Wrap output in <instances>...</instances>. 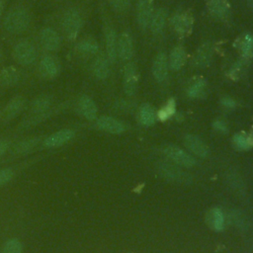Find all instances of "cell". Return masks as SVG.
<instances>
[{"mask_svg": "<svg viewBox=\"0 0 253 253\" xmlns=\"http://www.w3.org/2000/svg\"><path fill=\"white\" fill-rule=\"evenodd\" d=\"M30 25V16L25 9L15 8L4 19L5 29L13 34H19L27 30Z\"/></svg>", "mask_w": 253, "mask_h": 253, "instance_id": "obj_1", "label": "cell"}, {"mask_svg": "<svg viewBox=\"0 0 253 253\" xmlns=\"http://www.w3.org/2000/svg\"><path fill=\"white\" fill-rule=\"evenodd\" d=\"M81 26V16L76 10L70 9L64 14L62 19V29L69 40H74L77 37Z\"/></svg>", "mask_w": 253, "mask_h": 253, "instance_id": "obj_2", "label": "cell"}, {"mask_svg": "<svg viewBox=\"0 0 253 253\" xmlns=\"http://www.w3.org/2000/svg\"><path fill=\"white\" fill-rule=\"evenodd\" d=\"M14 57L20 64H32L37 58V49L30 42H20L15 45Z\"/></svg>", "mask_w": 253, "mask_h": 253, "instance_id": "obj_3", "label": "cell"}, {"mask_svg": "<svg viewBox=\"0 0 253 253\" xmlns=\"http://www.w3.org/2000/svg\"><path fill=\"white\" fill-rule=\"evenodd\" d=\"M165 154L179 165L191 167L195 164V159L186 151L175 145H168L164 149Z\"/></svg>", "mask_w": 253, "mask_h": 253, "instance_id": "obj_4", "label": "cell"}, {"mask_svg": "<svg viewBox=\"0 0 253 253\" xmlns=\"http://www.w3.org/2000/svg\"><path fill=\"white\" fill-rule=\"evenodd\" d=\"M137 86L136 68L133 63H127L124 71V88L127 95H133Z\"/></svg>", "mask_w": 253, "mask_h": 253, "instance_id": "obj_5", "label": "cell"}, {"mask_svg": "<svg viewBox=\"0 0 253 253\" xmlns=\"http://www.w3.org/2000/svg\"><path fill=\"white\" fill-rule=\"evenodd\" d=\"M41 40L42 46L47 50L54 51L60 46V37L51 28H46L42 30L41 34Z\"/></svg>", "mask_w": 253, "mask_h": 253, "instance_id": "obj_6", "label": "cell"}, {"mask_svg": "<svg viewBox=\"0 0 253 253\" xmlns=\"http://www.w3.org/2000/svg\"><path fill=\"white\" fill-rule=\"evenodd\" d=\"M74 136V131L68 128H64L61 130H58L51 135H49L45 140H44V145L46 147H57L60 146L67 141H69L72 137Z\"/></svg>", "mask_w": 253, "mask_h": 253, "instance_id": "obj_7", "label": "cell"}, {"mask_svg": "<svg viewBox=\"0 0 253 253\" xmlns=\"http://www.w3.org/2000/svg\"><path fill=\"white\" fill-rule=\"evenodd\" d=\"M172 26L180 35H186L191 32L193 26L192 17L186 13H180L172 18Z\"/></svg>", "mask_w": 253, "mask_h": 253, "instance_id": "obj_8", "label": "cell"}, {"mask_svg": "<svg viewBox=\"0 0 253 253\" xmlns=\"http://www.w3.org/2000/svg\"><path fill=\"white\" fill-rule=\"evenodd\" d=\"M78 110L80 112V114L87 120L92 121L96 119L97 116V107L94 103V101L86 96L83 95L80 97L79 101H78Z\"/></svg>", "mask_w": 253, "mask_h": 253, "instance_id": "obj_9", "label": "cell"}, {"mask_svg": "<svg viewBox=\"0 0 253 253\" xmlns=\"http://www.w3.org/2000/svg\"><path fill=\"white\" fill-rule=\"evenodd\" d=\"M59 65L57 60L51 55H45L42 58L40 63V71L42 76L46 78H52L57 75Z\"/></svg>", "mask_w": 253, "mask_h": 253, "instance_id": "obj_10", "label": "cell"}, {"mask_svg": "<svg viewBox=\"0 0 253 253\" xmlns=\"http://www.w3.org/2000/svg\"><path fill=\"white\" fill-rule=\"evenodd\" d=\"M185 144L189 150L200 157H207L209 154V148L204 143L202 139H200L196 135L189 134L185 137Z\"/></svg>", "mask_w": 253, "mask_h": 253, "instance_id": "obj_11", "label": "cell"}, {"mask_svg": "<svg viewBox=\"0 0 253 253\" xmlns=\"http://www.w3.org/2000/svg\"><path fill=\"white\" fill-rule=\"evenodd\" d=\"M152 18V5L149 0H141L137 6V22L141 28H146Z\"/></svg>", "mask_w": 253, "mask_h": 253, "instance_id": "obj_12", "label": "cell"}, {"mask_svg": "<svg viewBox=\"0 0 253 253\" xmlns=\"http://www.w3.org/2000/svg\"><path fill=\"white\" fill-rule=\"evenodd\" d=\"M168 73V61L166 54L160 52L155 57L153 63V75L157 81H164Z\"/></svg>", "mask_w": 253, "mask_h": 253, "instance_id": "obj_13", "label": "cell"}, {"mask_svg": "<svg viewBox=\"0 0 253 253\" xmlns=\"http://www.w3.org/2000/svg\"><path fill=\"white\" fill-rule=\"evenodd\" d=\"M97 126L100 129L110 133H121L125 129L124 125L120 121L111 117H101L97 121Z\"/></svg>", "mask_w": 253, "mask_h": 253, "instance_id": "obj_14", "label": "cell"}, {"mask_svg": "<svg viewBox=\"0 0 253 253\" xmlns=\"http://www.w3.org/2000/svg\"><path fill=\"white\" fill-rule=\"evenodd\" d=\"M105 39H106L107 57L109 61L113 62L116 60V57L118 55V40H117L115 31L111 28H107L105 32Z\"/></svg>", "mask_w": 253, "mask_h": 253, "instance_id": "obj_15", "label": "cell"}, {"mask_svg": "<svg viewBox=\"0 0 253 253\" xmlns=\"http://www.w3.org/2000/svg\"><path fill=\"white\" fill-rule=\"evenodd\" d=\"M132 41L129 35L122 34L118 39V54L123 59H128L132 55Z\"/></svg>", "mask_w": 253, "mask_h": 253, "instance_id": "obj_16", "label": "cell"}, {"mask_svg": "<svg viewBox=\"0 0 253 253\" xmlns=\"http://www.w3.org/2000/svg\"><path fill=\"white\" fill-rule=\"evenodd\" d=\"M20 80V72L14 66H8L0 72V85L10 87L18 83Z\"/></svg>", "mask_w": 253, "mask_h": 253, "instance_id": "obj_17", "label": "cell"}, {"mask_svg": "<svg viewBox=\"0 0 253 253\" xmlns=\"http://www.w3.org/2000/svg\"><path fill=\"white\" fill-rule=\"evenodd\" d=\"M210 12L216 18H226L229 15V5L225 0H211L209 3Z\"/></svg>", "mask_w": 253, "mask_h": 253, "instance_id": "obj_18", "label": "cell"}, {"mask_svg": "<svg viewBox=\"0 0 253 253\" xmlns=\"http://www.w3.org/2000/svg\"><path fill=\"white\" fill-rule=\"evenodd\" d=\"M109 59L104 55L98 56L93 63V72L95 76L99 79H105L109 75Z\"/></svg>", "mask_w": 253, "mask_h": 253, "instance_id": "obj_19", "label": "cell"}, {"mask_svg": "<svg viewBox=\"0 0 253 253\" xmlns=\"http://www.w3.org/2000/svg\"><path fill=\"white\" fill-rule=\"evenodd\" d=\"M166 18H167V12L164 8L158 9L154 13V15L152 16L151 21H150L151 30L153 33L158 34L163 30L165 23H166Z\"/></svg>", "mask_w": 253, "mask_h": 253, "instance_id": "obj_20", "label": "cell"}, {"mask_svg": "<svg viewBox=\"0 0 253 253\" xmlns=\"http://www.w3.org/2000/svg\"><path fill=\"white\" fill-rule=\"evenodd\" d=\"M209 222L211 228L216 231H221L224 228V217L220 209L214 208L210 211Z\"/></svg>", "mask_w": 253, "mask_h": 253, "instance_id": "obj_21", "label": "cell"}, {"mask_svg": "<svg viewBox=\"0 0 253 253\" xmlns=\"http://www.w3.org/2000/svg\"><path fill=\"white\" fill-rule=\"evenodd\" d=\"M186 60V53L182 47H175L170 54V67L173 70L180 69Z\"/></svg>", "mask_w": 253, "mask_h": 253, "instance_id": "obj_22", "label": "cell"}, {"mask_svg": "<svg viewBox=\"0 0 253 253\" xmlns=\"http://www.w3.org/2000/svg\"><path fill=\"white\" fill-rule=\"evenodd\" d=\"M155 119L156 116L153 108L148 104L142 105L139 110V120L141 124L144 126H151L155 122Z\"/></svg>", "mask_w": 253, "mask_h": 253, "instance_id": "obj_23", "label": "cell"}, {"mask_svg": "<svg viewBox=\"0 0 253 253\" xmlns=\"http://www.w3.org/2000/svg\"><path fill=\"white\" fill-rule=\"evenodd\" d=\"M24 106V99L21 97H16L14 99H12L9 104L7 105L6 109H5V115H6V119L7 120H11L12 118H14L23 108Z\"/></svg>", "mask_w": 253, "mask_h": 253, "instance_id": "obj_24", "label": "cell"}, {"mask_svg": "<svg viewBox=\"0 0 253 253\" xmlns=\"http://www.w3.org/2000/svg\"><path fill=\"white\" fill-rule=\"evenodd\" d=\"M77 50L82 54H95L98 51V43L93 39H85L79 42Z\"/></svg>", "mask_w": 253, "mask_h": 253, "instance_id": "obj_25", "label": "cell"}, {"mask_svg": "<svg viewBox=\"0 0 253 253\" xmlns=\"http://www.w3.org/2000/svg\"><path fill=\"white\" fill-rule=\"evenodd\" d=\"M233 142L239 149H248L253 146V136L238 132L233 136Z\"/></svg>", "mask_w": 253, "mask_h": 253, "instance_id": "obj_26", "label": "cell"}, {"mask_svg": "<svg viewBox=\"0 0 253 253\" xmlns=\"http://www.w3.org/2000/svg\"><path fill=\"white\" fill-rule=\"evenodd\" d=\"M206 90V82L203 79L196 80L188 88V96L191 98H199L204 95Z\"/></svg>", "mask_w": 253, "mask_h": 253, "instance_id": "obj_27", "label": "cell"}, {"mask_svg": "<svg viewBox=\"0 0 253 253\" xmlns=\"http://www.w3.org/2000/svg\"><path fill=\"white\" fill-rule=\"evenodd\" d=\"M211 55V49L209 44H205V45L201 46V48L199 49L197 56H196L197 64L200 66L206 65L209 62Z\"/></svg>", "mask_w": 253, "mask_h": 253, "instance_id": "obj_28", "label": "cell"}, {"mask_svg": "<svg viewBox=\"0 0 253 253\" xmlns=\"http://www.w3.org/2000/svg\"><path fill=\"white\" fill-rule=\"evenodd\" d=\"M175 110H176L175 101L173 99H170L167 102V104L158 112L157 116L160 120L164 121V120H167L169 117H171L175 113Z\"/></svg>", "mask_w": 253, "mask_h": 253, "instance_id": "obj_29", "label": "cell"}, {"mask_svg": "<svg viewBox=\"0 0 253 253\" xmlns=\"http://www.w3.org/2000/svg\"><path fill=\"white\" fill-rule=\"evenodd\" d=\"M50 104V99L48 97H39L33 104V110L37 113H42L49 108Z\"/></svg>", "mask_w": 253, "mask_h": 253, "instance_id": "obj_30", "label": "cell"}, {"mask_svg": "<svg viewBox=\"0 0 253 253\" xmlns=\"http://www.w3.org/2000/svg\"><path fill=\"white\" fill-rule=\"evenodd\" d=\"M2 253H22L21 242L16 238L10 239L5 243Z\"/></svg>", "mask_w": 253, "mask_h": 253, "instance_id": "obj_31", "label": "cell"}, {"mask_svg": "<svg viewBox=\"0 0 253 253\" xmlns=\"http://www.w3.org/2000/svg\"><path fill=\"white\" fill-rule=\"evenodd\" d=\"M242 53L244 56H249L253 50V38L250 35H246L242 42Z\"/></svg>", "mask_w": 253, "mask_h": 253, "instance_id": "obj_32", "label": "cell"}, {"mask_svg": "<svg viewBox=\"0 0 253 253\" xmlns=\"http://www.w3.org/2000/svg\"><path fill=\"white\" fill-rule=\"evenodd\" d=\"M164 173H165V174H168V176H169L170 179H173V180L176 179V180H178V181H181L182 178H183V176H184V173H182L180 170H178V169L172 167L171 165L166 167V169L164 170Z\"/></svg>", "mask_w": 253, "mask_h": 253, "instance_id": "obj_33", "label": "cell"}, {"mask_svg": "<svg viewBox=\"0 0 253 253\" xmlns=\"http://www.w3.org/2000/svg\"><path fill=\"white\" fill-rule=\"evenodd\" d=\"M13 171L11 169H0V186L8 183L13 178Z\"/></svg>", "mask_w": 253, "mask_h": 253, "instance_id": "obj_34", "label": "cell"}, {"mask_svg": "<svg viewBox=\"0 0 253 253\" xmlns=\"http://www.w3.org/2000/svg\"><path fill=\"white\" fill-rule=\"evenodd\" d=\"M35 145V141L34 140H28V141H22L17 145L16 150L18 152H25L30 150L31 148H33V146Z\"/></svg>", "mask_w": 253, "mask_h": 253, "instance_id": "obj_35", "label": "cell"}, {"mask_svg": "<svg viewBox=\"0 0 253 253\" xmlns=\"http://www.w3.org/2000/svg\"><path fill=\"white\" fill-rule=\"evenodd\" d=\"M213 128L216 129L217 131H220V132H225V131H227V126H226V124H225L223 121H220V120L215 121V122L213 123Z\"/></svg>", "mask_w": 253, "mask_h": 253, "instance_id": "obj_36", "label": "cell"}, {"mask_svg": "<svg viewBox=\"0 0 253 253\" xmlns=\"http://www.w3.org/2000/svg\"><path fill=\"white\" fill-rule=\"evenodd\" d=\"M114 5L117 7V8H120V9H124L127 6L128 4V1L129 0H112Z\"/></svg>", "mask_w": 253, "mask_h": 253, "instance_id": "obj_37", "label": "cell"}, {"mask_svg": "<svg viewBox=\"0 0 253 253\" xmlns=\"http://www.w3.org/2000/svg\"><path fill=\"white\" fill-rule=\"evenodd\" d=\"M221 104H222L224 107H226V108H233V107L235 106V102H234L231 98H228V97L223 98V99L221 100Z\"/></svg>", "mask_w": 253, "mask_h": 253, "instance_id": "obj_38", "label": "cell"}, {"mask_svg": "<svg viewBox=\"0 0 253 253\" xmlns=\"http://www.w3.org/2000/svg\"><path fill=\"white\" fill-rule=\"evenodd\" d=\"M8 148V143L4 140H0V156L5 153V151L7 150Z\"/></svg>", "mask_w": 253, "mask_h": 253, "instance_id": "obj_39", "label": "cell"}, {"mask_svg": "<svg viewBox=\"0 0 253 253\" xmlns=\"http://www.w3.org/2000/svg\"><path fill=\"white\" fill-rule=\"evenodd\" d=\"M248 1V4H249V6L252 8V10H253V0H247Z\"/></svg>", "mask_w": 253, "mask_h": 253, "instance_id": "obj_40", "label": "cell"}, {"mask_svg": "<svg viewBox=\"0 0 253 253\" xmlns=\"http://www.w3.org/2000/svg\"><path fill=\"white\" fill-rule=\"evenodd\" d=\"M2 10H3V2H2V0H0V15L2 13Z\"/></svg>", "mask_w": 253, "mask_h": 253, "instance_id": "obj_41", "label": "cell"}, {"mask_svg": "<svg viewBox=\"0 0 253 253\" xmlns=\"http://www.w3.org/2000/svg\"><path fill=\"white\" fill-rule=\"evenodd\" d=\"M0 60H1V51H0Z\"/></svg>", "mask_w": 253, "mask_h": 253, "instance_id": "obj_42", "label": "cell"}]
</instances>
